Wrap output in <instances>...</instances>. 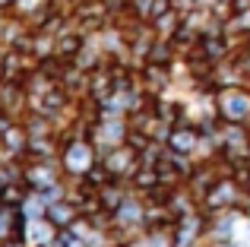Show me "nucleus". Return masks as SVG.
Listing matches in <instances>:
<instances>
[{"label": "nucleus", "mask_w": 250, "mask_h": 247, "mask_svg": "<svg viewBox=\"0 0 250 247\" xmlns=\"http://www.w3.org/2000/svg\"><path fill=\"white\" fill-rule=\"evenodd\" d=\"M241 212H244V216H250V193H247V200H244V206H241Z\"/></svg>", "instance_id": "nucleus-1"}]
</instances>
